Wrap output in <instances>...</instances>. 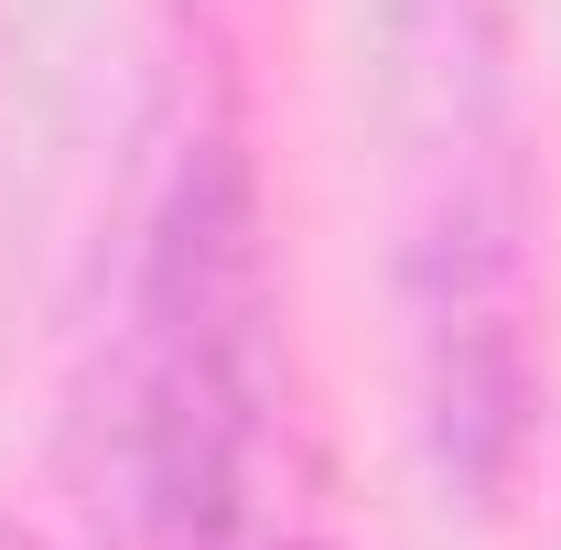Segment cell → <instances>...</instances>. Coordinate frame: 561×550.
Masks as SVG:
<instances>
[{
    "label": "cell",
    "instance_id": "cell-1",
    "mask_svg": "<svg viewBox=\"0 0 561 550\" xmlns=\"http://www.w3.org/2000/svg\"><path fill=\"white\" fill-rule=\"evenodd\" d=\"M76 443L119 550H291L324 529L249 108L206 22L162 44L140 98L98 238Z\"/></svg>",
    "mask_w": 561,
    "mask_h": 550
},
{
    "label": "cell",
    "instance_id": "cell-2",
    "mask_svg": "<svg viewBox=\"0 0 561 550\" xmlns=\"http://www.w3.org/2000/svg\"><path fill=\"white\" fill-rule=\"evenodd\" d=\"M378 195L432 475L507 507L540 432V184L496 0H378Z\"/></svg>",
    "mask_w": 561,
    "mask_h": 550
},
{
    "label": "cell",
    "instance_id": "cell-3",
    "mask_svg": "<svg viewBox=\"0 0 561 550\" xmlns=\"http://www.w3.org/2000/svg\"><path fill=\"white\" fill-rule=\"evenodd\" d=\"M0 550H55V540H33V529H11V518H0Z\"/></svg>",
    "mask_w": 561,
    "mask_h": 550
},
{
    "label": "cell",
    "instance_id": "cell-4",
    "mask_svg": "<svg viewBox=\"0 0 561 550\" xmlns=\"http://www.w3.org/2000/svg\"><path fill=\"white\" fill-rule=\"evenodd\" d=\"M291 550H335V529H302V540H291Z\"/></svg>",
    "mask_w": 561,
    "mask_h": 550
}]
</instances>
